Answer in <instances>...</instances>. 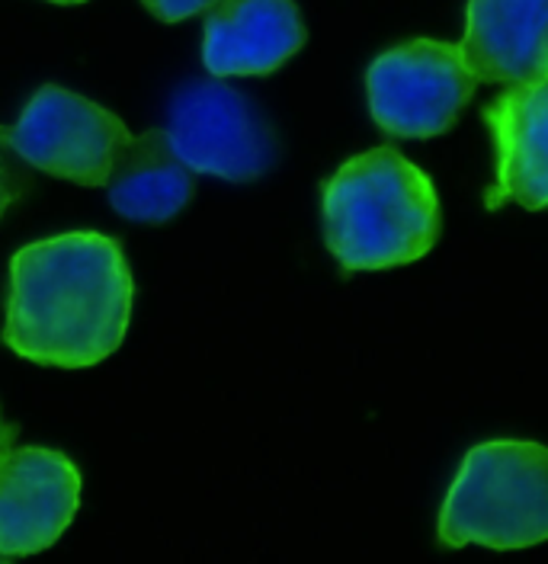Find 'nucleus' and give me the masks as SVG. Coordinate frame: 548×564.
Here are the masks:
<instances>
[{
  "mask_svg": "<svg viewBox=\"0 0 548 564\" xmlns=\"http://www.w3.org/2000/svg\"><path fill=\"white\" fill-rule=\"evenodd\" d=\"M479 90L462 48L440 39H411L382 52L366 70L369 116L391 139L445 135Z\"/></svg>",
  "mask_w": 548,
  "mask_h": 564,
  "instance_id": "20e7f679",
  "label": "nucleus"
},
{
  "mask_svg": "<svg viewBox=\"0 0 548 564\" xmlns=\"http://www.w3.org/2000/svg\"><path fill=\"white\" fill-rule=\"evenodd\" d=\"M33 189V167L17 154L7 132L0 129V218Z\"/></svg>",
  "mask_w": 548,
  "mask_h": 564,
  "instance_id": "f8f14e48",
  "label": "nucleus"
},
{
  "mask_svg": "<svg viewBox=\"0 0 548 564\" xmlns=\"http://www.w3.org/2000/svg\"><path fill=\"white\" fill-rule=\"evenodd\" d=\"M3 132L33 171L77 186H106L122 148L132 141L116 112L55 84L39 87L23 116Z\"/></svg>",
  "mask_w": 548,
  "mask_h": 564,
  "instance_id": "423d86ee",
  "label": "nucleus"
},
{
  "mask_svg": "<svg viewBox=\"0 0 548 564\" xmlns=\"http://www.w3.org/2000/svg\"><path fill=\"white\" fill-rule=\"evenodd\" d=\"M141 3H144L158 20H164V23H180V20H190V17H196V13H206L215 0H141Z\"/></svg>",
  "mask_w": 548,
  "mask_h": 564,
  "instance_id": "ddd939ff",
  "label": "nucleus"
},
{
  "mask_svg": "<svg viewBox=\"0 0 548 564\" xmlns=\"http://www.w3.org/2000/svg\"><path fill=\"white\" fill-rule=\"evenodd\" d=\"M321 218L324 245L346 273L417 263L443 231L433 180L391 144L353 154L327 176Z\"/></svg>",
  "mask_w": 548,
  "mask_h": 564,
  "instance_id": "f03ea898",
  "label": "nucleus"
},
{
  "mask_svg": "<svg viewBox=\"0 0 548 564\" xmlns=\"http://www.w3.org/2000/svg\"><path fill=\"white\" fill-rule=\"evenodd\" d=\"M17 433H20V426H17V423H7L3 421V414H0V453L13 446Z\"/></svg>",
  "mask_w": 548,
  "mask_h": 564,
  "instance_id": "4468645a",
  "label": "nucleus"
},
{
  "mask_svg": "<svg viewBox=\"0 0 548 564\" xmlns=\"http://www.w3.org/2000/svg\"><path fill=\"white\" fill-rule=\"evenodd\" d=\"M309 39L296 0H215L203 33L212 77H264L279 70Z\"/></svg>",
  "mask_w": 548,
  "mask_h": 564,
  "instance_id": "1a4fd4ad",
  "label": "nucleus"
},
{
  "mask_svg": "<svg viewBox=\"0 0 548 564\" xmlns=\"http://www.w3.org/2000/svg\"><path fill=\"white\" fill-rule=\"evenodd\" d=\"M80 507V471L65 453L23 446L0 453V558L52 549Z\"/></svg>",
  "mask_w": 548,
  "mask_h": 564,
  "instance_id": "0eeeda50",
  "label": "nucleus"
},
{
  "mask_svg": "<svg viewBox=\"0 0 548 564\" xmlns=\"http://www.w3.org/2000/svg\"><path fill=\"white\" fill-rule=\"evenodd\" d=\"M106 189L122 218L161 225L190 206L196 176L173 151L168 129H148L122 148Z\"/></svg>",
  "mask_w": 548,
  "mask_h": 564,
  "instance_id": "9b49d317",
  "label": "nucleus"
},
{
  "mask_svg": "<svg viewBox=\"0 0 548 564\" xmlns=\"http://www.w3.org/2000/svg\"><path fill=\"white\" fill-rule=\"evenodd\" d=\"M440 545L494 552L548 542V446L487 440L472 446L440 507Z\"/></svg>",
  "mask_w": 548,
  "mask_h": 564,
  "instance_id": "7ed1b4c3",
  "label": "nucleus"
},
{
  "mask_svg": "<svg viewBox=\"0 0 548 564\" xmlns=\"http://www.w3.org/2000/svg\"><path fill=\"white\" fill-rule=\"evenodd\" d=\"M494 144V180L484 189V209L504 206L548 209V77L504 87L481 109Z\"/></svg>",
  "mask_w": 548,
  "mask_h": 564,
  "instance_id": "6e6552de",
  "label": "nucleus"
},
{
  "mask_svg": "<svg viewBox=\"0 0 548 564\" xmlns=\"http://www.w3.org/2000/svg\"><path fill=\"white\" fill-rule=\"evenodd\" d=\"M459 48L481 84L542 80L548 77V0H469Z\"/></svg>",
  "mask_w": 548,
  "mask_h": 564,
  "instance_id": "9d476101",
  "label": "nucleus"
},
{
  "mask_svg": "<svg viewBox=\"0 0 548 564\" xmlns=\"http://www.w3.org/2000/svg\"><path fill=\"white\" fill-rule=\"evenodd\" d=\"M136 282L126 250L100 231H65L10 257L3 344L17 356L87 369L122 347Z\"/></svg>",
  "mask_w": 548,
  "mask_h": 564,
  "instance_id": "f257e3e1",
  "label": "nucleus"
},
{
  "mask_svg": "<svg viewBox=\"0 0 548 564\" xmlns=\"http://www.w3.org/2000/svg\"><path fill=\"white\" fill-rule=\"evenodd\" d=\"M52 3H65V7H71V3H87V0H52Z\"/></svg>",
  "mask_w": 548,
  "mask_h": 564,
  "instance_id": "2eb2a0df",
  "label": "nucleus"
},
{
  "mask_svg": "<svg viewBox=\"0 0 548 564\" xmlns=\"http://www.w3.org/2000/svg\"><path fill=\"white\" fill-rule=\"evenodd\" d=\"M173 151L193 174L232 183L264 176L276 164V135L260 106L222 77L186 84L168 109Z\"/></svg>",
  "mask_w": 548,
  "mask_h": 564,
  "instance_id": "39448f33",
  "label": "nucleus"
}]
</instances>
